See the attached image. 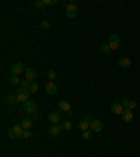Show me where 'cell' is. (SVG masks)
<instances>
[{
	"label": "cell",
	"mask_w": 140,
	"mask_h": 157,
	"mask_svg": "<svg viewBox=\"0 0 140 157\" xmlns=\"http://www.w3.org/2000/svg\"><path fill=\"white\" fill-rule=\"evenodd\" d=\"M119 46H121V38H119L116 34L111 35V37H109V48H111V51H116Z\"/></svg>",
	"instance_id": "obj_5"
},
{
	"label": "cell",
	"mask_w": 140,
	"mask_h": 157,
	"mask_svg": "<svg viewBox=\"0 0 140 157\" xmlns=\"http://www.w3.org/2000/svg\"><path fill=\"white\" fill-rule=\"evenodd\" d=\"M46 79H49V81H53L56 79V72L55 70H49L46 73Z\"/></svg>",
	"instance_id": "obj_20"
},
{
	"label": "cell",
	"mask_w": 140,
	"mask_h": 157,
	"mask_svg": "<svg viewBox=\"0 0 140 157\" xmlns=\"http://www.w3.org/2000/svg\"><path fill=\"white\" fill-rule=\"evenodd\" d=\"M30 86H31V81L30 80H27V79H24V80L21 81V88H30Z\"/></svg>",
	"instance_id": "obj_26"
},
{
	"label": "cell",
	"mask_w": 140,
	"mask_h": 157,
	"mask_svg": "<svg viewBox=\"0 0 140 157\" xmlns=\"http://www.w3.org/2000/svg\"><path fill=\"white\" fill-rule=\"evenodd\" d=\"M118 65L121 66V67H123V69H128V67L132 66V60H130L129 58H121L118 60Z\"/></svg>",
	"instance_id": "obj_15"
},
{
	"label": "cell",
	"mask_w": 140,
	"mask_h": 157,
	"mask_svg": "<svg viewBox=\"0 0 140 157\" xmlns=\"http://www.w3.org/2000/svg\"><path fill=\"white\" fill-rule=\"evenodd\" d=\"M59 111H63V112H69V111H70V102L66 101V100H62V101H59Z\"/></svg>",
	"instance_id": "obj_17"
},
{
	"label": "cell",
	"mask_w": 140,
	"mask_h": 157,
	"mask_svg": "<svg viewBox=\"0 0 140 157\" xmlns=\"http://www.w3.org/2000/svg\"><path fill=\"white\" fill-rule=\"evenodd\" d=\"M62 126H63V129L65 131H72V128H73V125H72V122L70 121H65L62 124Z\"/></svg>",
	"instance_id": "obj_23"
},
{
	"label": "cell",
	"mask_w": 140,
	"mask_h": 157,
	"mask_svg": "<svg viewBox=\"0 0 140 157\" xmlns=\"http://www.w3.org/2000/svg\"><path fill=\"white\" fill-rule=\"evenodd\" d=\"M45 91H46V94L49 95H53L58 93V86L55 84V81H49L46 86H45Z\"/></svg>",
	"instance_id": "obj_9"
},
{
	"label": "cell",
	"mask_w": 140,
	"mask_h": 157,
	"mask_svg": "<svg viewBox=\"0 0 140 157\" xmlns=\"http://www.w3.org/2000/svg\"><path fill=\"white\" fill-rule=\"evenodd\" d=\"M62 131H63V126L62 125H53L51 129H49V133H51L52 136H59L60 133H62Z\"/></svg>",
	"instance_id": "obj_13"
},
{
	"label": "cell",
	"mask_w": 140,
	"mask_h": 157,
	"mask_svg": "<svg viewBox=\"0 0 140 157\" xmlns=\"http://www.w3.org/2000/svg\"><path fill=\"white\" fill-rule=\"evenodd\" d=\"M39 27L42 29H48L49 27H51V22L49 21H42V22H39Z\"/></svg>",
	"instance_id": "obj_27"
},
{
	"label": "cell",
	"mask_w": 140,
	"mask_h": 157,
	"mask_svg": "<svg viewBox=\"0 0 140 157\" xmlns=\"http://www.w3.org/2000/svg\"><path fill=\"white\" fill-rule=\"evenodd\" d=\"M6 101H7V104H10V105H17L20 102L17 94H7L6 95Z\"/></svg>",
	"instance_id": "obj_14"
},
{
	"label": "cell",
	"mask_w": 140,
	"mask_h": 157,
	"mask_svg": "<svg viewBox=\"0 0 140 157\" xmlns=\"http://www.w3.org/2000/svg\"><path fill=\"white\" fill-rule=\"evenodd\" d=\"M137 107V102L135 101V100H132V101H130V105H129V110H133V108H136Z\"/></svg>",
	"instance_id": "obj_31"
},
{
	"label": "cell",
	"mask_w": 140,
	"mask_h": 157,
	"mask_svg": "<svg viewBox=\"0 0 140 157\" xmlns=\"http://www.w3.org/2000/svg\"><path fill=\"white\" fill-rule=\"evenodd\" d=\"M56 3H58V0H45L46 6H52V4H56Z\"/></svg>",
	"instance_id": "obj_30"
},
{
	"label": "cell",
	"mask_w": 140,
	"mask_h": 157,
	"mask_svg": "<svg viewBox=\"0 0 140 157\" xmlns=\"http://www.w3.org/2000/svg\"><path fill=\"white\" fill-rule=\"evenodd\" d=\"M31 136H32V133H31V131H24L22 132V138H31Z\"/></svg>",
	"instance_id": "obj_29"
},
{
	"label": "cell",
	"mask_w": 140,
	"mask_h": 157,
	"mask_svg": "<svg viewBox=\"0 0 140 157\" xmlns=\"http://www.w3.org/2000/svg\"><path fill=\"white\" fill-rule=\"evenodd\" d=\"M77 4L76 3H69L66 6V9H65V14H66L67 19H74L76 15H77Z\"/></svg>",
	"instance_id": "obj_2"
},
{
	"label": "cell",
	"mask_w": 140,
	"mask_h": 157,
	"mask_svg": "<svg viewBox=\"0 0 140 157\" xmlns=\"http://www.w3.org/2000/svg\"><path fill=\"white\" fill-rule=\"evenodd\" d=\"M90 124H91V122H90L88 119H81L80 122H78V129H81L83 132L88 131V129H90Z\"/></svg>",
	"instance_id": "obj_18"
},
{
	"label": "cell",
	"mask_w": 140,
	"mask_h": 157,
	"mask_svg": "<svg viewBox=\"0 0 140 157\" xmlns=\"http://www.w3.org/2000/svg\"><path fill=\"white\" fill-rule=\"evenodd\" d=\"M100 51L104 52V53H109L111 52V48H109V44H102L100 46Z\"/></svg>",
	"instance_id": "obj_22"
},
{
	"label": "cell",
	"mask_w": 140,
	"mask_h": 157,
	"mask_svg": "<svg viewBox=\"0 0 140 157\" xmlns=\"http://www.w3.org/2000/svg\"><path fill=\"white\" fill-rule=\"evenodd\" d=\"M130 101H132V100H129V98H122L121 100L122 107H123L125 110H128V108H129V105H130Z\"/></svg>",
	"instance_id": "obj_21"
},
{
	"label": "cell",
	"mask_w": 140,
	"mask_h": 157,
	"mask_svg": "<svg viewBox=\"0 0 140 157\" xmlns=\"http://www.w3.org/2000/svg\"><path fill=\"white\" fill-rule=\"evenodd\" d=\"M22 132L24 129L21 128V125H14L8 129V138L10 139H20L22 138Z\"/></svg>",
	"instance_id": "obj_1"
},
{
	"label": "cell",
	"mask_w": 140,
	"mask_h": 157,
	"mask_svg": "<svg viewBox=\"0 0 140 157\" xmlns=\"http://www.w3.org/2000/svg\"><path fill=\"white\" fill-rule=\"evenodd\" d=\"M133 118H135V115H133L132 110H125L123 111V114H122V119H123V122H126V124H129V122H132Z\"/></svg>",
	"instance_id": "obj_11"
},
{
	"label": "cell",
	"mask_w": 140,
	"mask_h": 157,
	"mask_svg": "<svg viewBox=\"0 0 140 157\" xmlns=\"http://www.w3.org/2000/svg\"><path fill=\"white\" fill-rule=\"evenodd\" d=\"M111 112L112 114H115V115H122L123 114V111H125V108L122 107V104L119 101H115L112 105H111Z\"/></svg>",
	"instance_id": "obj_6"
},
{
	"label": "cell",
	"mask_w": 140,
	"mask_h": 157,
	"mask_svg": "<svg viewBox=\"0 0 140 157\" xmlns=\"http://www.w3.org/2000/svg\"><path fill=\"white\" fill-rule=\"evenodd\" d=\"M48 119L49 122H52V124H58L60 121V112H58V111H53V112H49L48 115Z\"/></svg>",
	"instance_id": "obj_12"
},
{
	"label": "cell",
	"mask_w": 140,
	"mask_h": 157,
	"mask_svg": "<svg viewBox=\"0 0 140 157\" xmlns=\"http://www.w3.org/2000/svg\"><path fill=\"white\" fill-rule=\"evenodd\" d=\"M34 6L37 9H41V7H44V6H46V4H45V0H35Z\"/></svg>",
	"instance_id": "obj_25"
},
{
	"label": "cell",
	"mask_w": 140,
	"mask_h": 157,
	"mask_svg": "<svg viewBox=\"0 0 140 157\" xmlns=\"http://www.w3.org/2000/svg\"><path fill=\"white\" fill-rule=\"evenodd\" d=\"M8 81H10L13 86H17V84H21V81H20V76H15V74H11L10 77H8Z\"/></svg>",
	"instance_id": "obj_19"
},
{
	"label": "cell",
	"mask_w": 140,
	"mask_h": 157,
	"mask_svg": "<svg viewBox=\"0 0 140 157\" xmlns=\"http://www.w3.org/2000/svg\"><path fill=\"white\" fill-rule=\"evenodd\" d=\"M104 129V124L101 121H91V124H90V131L94 132V133H98Z\"/></svg>",
	"instance_id": "obj_8"
},
{
	"label": "cell",
	"mask_w": 140,
	"mask_h": 157,
	"mask_svg": "<svg viewBox=\"0 0 140 157\" xmlns=\"http://www.w3.org/2000/svg\"><path fill=\"white\" fill-rule=\"evenodd\" d=\"M28 90H30V93H32V94H34V93H37V91H38V84L35 83V81H32Z\"/></svg>",
	"instance_id": "obj_24"
},
{
	"label": "cell",
	"mask_w": 140,
	"mask_h": 157,
	"mask_svg": "<svg viewBox=\"0 0 140 157\" xmlns=\"http://www.w3.org/2000/svg\"><path fill=\"white\" fill-rule=\"evenodd\" d=\"M24 65H22L21 62H17V63H14V65L11 66L10 67V72H11V74H15V76H20V74L24 72Z\"/></svg>",
	"instance_id": "obj_7"
},
{
	"label": "cell",
	"mask_w": 140,
	"mask_h": 157,
	"mask_svg": "<svg viewBox=\"0 0 140 157\" xmlns=\"http://www.w3.org/2000/svg\"><path fill=\"white\" fill-rule=\"evenodd\" d=\"M21 108L25 114H35V111H37V104L34 101H27L22 104Z\"/></svg>",
	"instance_id": "obj_4"
},
{
	"label": "cell",
	"mask_w": 140,
	"mask_h": 157,
	"mask_svg": "<svg viewBox=\"0 0 140 157\" xmlns=\"http://www.w3.org/2000/svg\"><path fill=\"white\" fill-rule=\"evenodd\" d=\"M25 79L32 83V81L37 79V70L34 69V67H27L25 69Z\"/></svg>",
	"instance_id": "obj_10"
},
{
	"label": "cell",
	"mask_w": 140,
	"mask_h": 157,
	"mask_svg": "<svg viewBox=\"0 0 140 157\" xmlns=\"http://www.w3.org/2000/svg\"><path fill=\"white\" fill-rule=\"evenodd\" d=\"M30 90H27V88H20V90H17V97H18V101L20 102H27V101H30Z\"/></svg>",
	"instance_id": "obj_3"
},
{
	"label": "cell",
	"mask_w": 140,
	"mask_h": 157,
	"mask_svg": "<svg viewBox=\"0 0 140 157\" xmlns=\"http://www.w3.org/2000/svg\"><path fill=\"white\" fill-rule=\"evenodd\" d=\"M91 133H92V132L90 131V129H88V131H84V132H83V139H84V140H88V139L91 138Z\"/></svg>",
	"instance_id": "obj_28"
},
{
	"label": "cell",
	"mask_w": 140,
	"mask_h": 157,
	"mask_svg": "<svg viewBox=\"0 0 140 157\" xmlns=\"http://www.w3.org/2000/svg\"><path fill=\"white\" fill-rule=\"evenodd\" d=\"M21 128L24 129V131H30L31 129V126L34 125V122H32V119H30V118H25V119H22L21 121Z\"/></svg>",
	"instance_id": "obj_16"
}]
</instances>
